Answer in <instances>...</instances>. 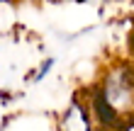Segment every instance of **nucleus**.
<instances>
[{
    "label": "nucleus",
    "mask_w": 134,
    "mask_h": 131,
    "mask_svg": "<svg viewBox=\"0 0 134 131\" xmlns=\"http://www.w3.org/2000/svg\"><path fill=\"white\" fill-rule=\"evenodd\" d=\"M93 119L105 129H117L134 117V63L120 61L102 73L90 95Z\"/></svg>",
    "instance_id": "nucleus-1"
},
{
    "label": "nucleus",
    "mask_w": 134,
    "mask_h": 131,
    "mask_svg": "<svg viewBox=\"0 0 134 131\" xmlns=\"http://www.w3.org/2000/svg\"><path fill=\"white\" fill-rule=\"evenodd\" d=\"M59 129L61 131H95V119H93L90 104L73 97L71 104L66 107V112L61 114Z\"/></svg>",
    "instance_id": "nucleus-2"
}]
</instances>
